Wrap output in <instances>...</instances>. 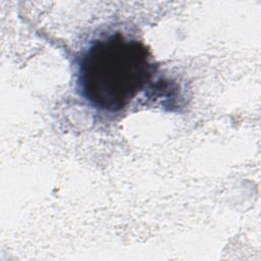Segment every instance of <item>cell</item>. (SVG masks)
Returning a JSON list of instances; mask_svg holds the SVG:
<instances>
[{
    "mask_svg": "<svg viewBox=\"0 0 261 261\" xmlns=\"http://www.w3.org/2000/svg\"><path fill=\"white\" fill-rule=\"evenodd\" d=\"M154 65L148 48L120 33L94 42L77 66L81 95L110 112L124 108L149 83Z\"/></svg>",
    "mask_w": 261,
    "mask_h": 261,
    "instance_id": "6da1fadb",
    "label": "cell"
}]
</instances>
